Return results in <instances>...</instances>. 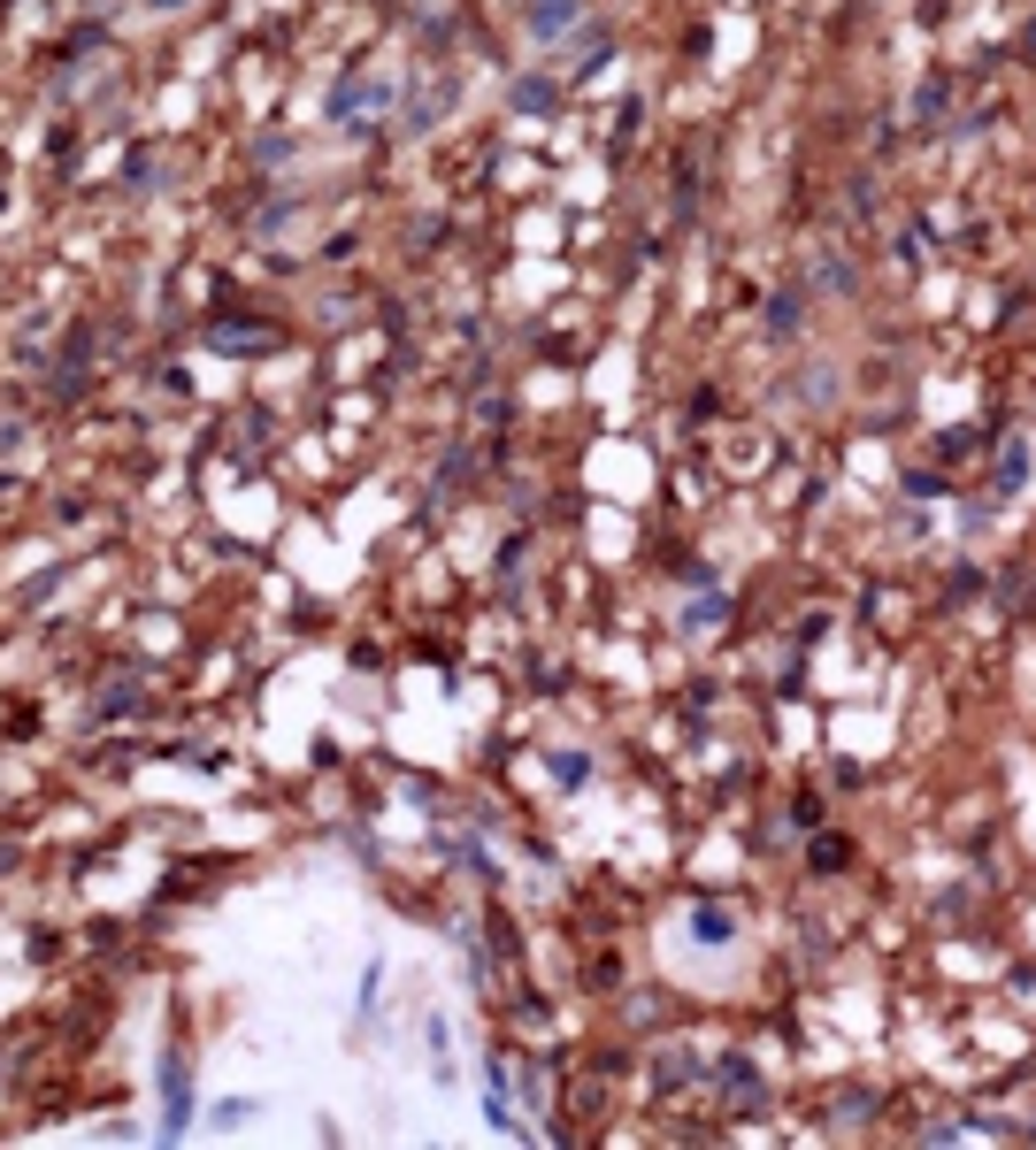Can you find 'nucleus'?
Returning <instances> with one entry per match:
<instances>
[{"label":"nucleus","mask_w":1036,"mask_h":1150,"mask_svg":"<svg viewBox=\"0 0 1036 1150\" xmlns=\"http://www.w3.org/2000/svg\"><path fill=\"white\" fill-rule=\"evenodd\" d=\"M185 1128V1059H170V1135Z\"/></svg>","instance_id":"1"},{"label":"nucleus","mask_w":1036,"mask_h":1150,"mask_svg":"<svg viewBox=\"0 0 1036 1150\" xmlns=\"http://www.w3.org/2000/svg\"><path fill=\"white\" fill-rule=\"evenodd\" d=\"M691 928H699L706 943H730V913H691Z\"/></svg>","instance_id":"2"},{"label":"nucleus","mask_w":1036,"mask_h":1150,"mask_svg":"<svg viewBox=\"0 0 1036 1150\" xmlns=\"http://www.w3.org/2000/svg\"><path fill=\"white\" fill-rule=\"evenodd\" d=\"M561 23H568V0H545V8H538V31H561Z\"/></svg>","instance_id":"3"},{"label":"nucleus","mask_w":1036,"mask_h":1150,"mask_svg":"<svg viewBox=\"0 0 1036 1150\" xmlns=\"http://www.w3.org/2000/svg\"><path fill=\"white\" fill-rule=\"evenodd\" d=\"M154 8H185V0H154Z\"/></svg>","instance_id":"4"}]
</instances>
